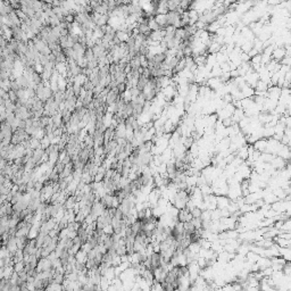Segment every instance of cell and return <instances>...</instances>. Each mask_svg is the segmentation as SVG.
Wrapping results in <instances>:
<instances>
[{
  "mask_svg": "<svg viewBox=\"0 0 291 291\" xmlns=\"http://www.w3.org/2000/svg\"><path fill=\"white\" fill-rule=\"evenodd\" d=\"M284 56H286V50L283 48L279 47V48H275L273 50V58L275 59L276 63L281 62V60L284 58Z\"/></svg>",
  "mask_w": 291,
  "mask_h": 291,
  "instance_id": "cell-1",
  "label": "cell"
},
{
  "mask_svg": "<svg viewBox=\"0 0 291 291\" xmlns=\"http://www.w3.org/2000/svg\"><path fill=\"white\" fill-rule=\"evenodd\" d=\"M254 147H255V149H256L257 151L262 152V151L266 150V148H267V142L264 140H257L256 142H255Z\"/></svg>",
  "mask_w": 291,
  "mask_h": 291,
  "instance_id": "cell-2",
  "label": "cell"
}]
</instances>
